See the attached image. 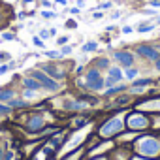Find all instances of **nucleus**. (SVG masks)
Instances as JSON below:
<instances>
[{"instance_id":"nucleus-1","label":"nucleus","mask_w":160,"mask_h":160,"mask_svg":"<svg viewBox=\"0 0 160 160\" xmlns=\"http://www.w3.org/2000/svg\"><path fill=\"white\" fill-rule=\"evenodd\" d=\"M32 77H34V79H38L40 85H42V87H45L47 91H57V89H58V85L53 81V79H51V77H47V75H45V73H42V72H34V73H32Z\"/></svg>"},{"instance_id":"nucleus-2","label":"nucleus","mask_w":160,"mask_h":160,"mask_svg":"<svg viewBox=\"0 0 160 160\" xmlns=\"http://www.w3.org/2000/svg\"><path fill=\"white\" fill-rule=\"evenodd\" d=\"M87 85H89L92 91H98V89L104 87V81H102V77H100L98 70H91V72L87 73Z\"/></svg>"},{"instance_id":"nucleus-3","label":"nucleus","mask_w":160,"mask_h":160,"mask_svg":"<svg viewBox=\"0 0 160 160\" xmlns=\"http://www.w3.org/2000/svg\"><path fill=\"white\" fill-rule=\"evenodd\" d=\"M136 51H138V55H141V57H145V58H151V60H156V58L160 57V55H158L152 47H149V45H139Z\"/></svg>"},{"instance_id":"nucleus-4","label":"nucleus","mask_w":160,"mask_h":160,"mask_svg":"<svg viewBox=\"0 0 160 160\" xmlns=\"http://www.w3.org/2000/svg\"><path fill=\"white\" fill-rule=\"evenodd\" d=\"M115 58H117L122 66H132V62H134V57H132L128 51H119V53H115Z\"/></svg>"},{"instance_id":"nucleus-5","label":"nucleus","mask_w":160,"mask_h":160,"mask_svg":"<svg viewBox=\"0 0 160 160\" xmlns=\"http://www.w3.org/2000/svg\"><path fill=\"white\" fill-rule=\"evenodd\" d=\"M42 126H43V117L42 115H34V117L28 119V130L30 132H38Z\"/></svg>"},{"instance_id":"nucleus-6","label":"nucleus","mask_w":160,"mask_h":160,"mask_svg":"<svg viewBox=\"0 0 160 160\" xmlns=\"http://www.w3.org/2000/svg\"><path fill=\"white\" fill-rule=\"evenodd\" d=\"M25 85H27L28 89H40V87H42L40 81H36L34 77H32V79H25Z\"/></svg>"},{"instance_id":"nucleus-7","label":"nucleus","mask_w":160,"mask_h":160,"mask_svg":"<svg viewBox=\"0 0 160 160\" xmlns=\"http://www.w3.org/2000/svg\"><path fill=\"white\" fill-rule=\"evenodd\" d=\"M109 77H113V79H117V81H119V79H122V73H121L119 68H111L109 70Z\"/></svg>"},{"instance_id":"nucleus-8","label":"nucleus","mask_w":160,"mask_h":160,"mask_svg":"<svg viewBox=\"0 0 160 160\" xmlns=\"http://www.w3.org/2000/svg\"><path fill=\"white\" fill-rule=\"evenodd\" d=\"M43 70H45V72H49V73H51V75H55V77H60V75H62V72H58V70H57V68H53V66H43Z\"/></svg>"},{"instance_id":"nucleus-9","label":"nucleus","mask_w":160,"mask_h":160,"mask_svg":"<svg viewBox=\"0 0 160 160\" xmlns=\"http://www.w3.org/2000/svg\"><path fill=\"white\" fill-rule=\"evenodd\" d=\"M98 45H96V42H89V43H85L83 45V51H94Z\"/></svg>"},{"instance_id":"nucleus-10","label":"nucleus","mask_w":160,"mask_h":160,"mask_svg":"<svg viewBox=\"0 0 160 160\" xmlns=\"http://www.w3.org/2000/svg\"><path fill=\"white\" fill-rule=\"evenodd\" d=\"M12 96H13L12 91H2V92H0V100H10Z\"/></svg>"},{"instance_id":"nucleus-11","label":"nucleus","mask_w":160,"mask_h":160,"mask_svg":"<svg viewBox=\"0 0 160 160\" xmlns=\"http://www.w3.org/2000/svg\"><path fill=\"white\" fill-rule=\"evenodd\" d=\"M149 83H151V79H139V81L134 83V87H145V85H149Z\"/></svg>"},{"instance_id":"nucleus-12","label":"nucleus","mask_w":160,"mask_h":160,"mask_svg":"<svg viewBox=\"0 0 160 160\" xmlns=\"http://www.w3.org/2000/svg\"><path fill=\"white\" fill-rule=\"evenodd\" d=\"M138 30H139V32H149V30H152V25H141Z\"/></svg>"},{"instance_id":"nucleus-13","label":"nucleus","mask_w":160,"mask_h":160,"mask_svg":"<svg viewBox=\"0 0 160 160\" xmlns=\"http://www.w3.org/2000/svg\"><path fill=\"white\" fill-rule=\"evenodd\" d=\"M45 55H47L49 58H57V57H60V51H47Z\"/></svg>"},{"instance_id":"nucleus-14","label":"nucleus","mask_w":160,"mask_h":160,"mask_svg":"<svg viewBox=\"0 0 160 160\" xmlns=\"http://www.w3.org/2000/svg\"><path fill=\"white\" fill-rule=\"evenodd\" d=\"M96 64H98L100 68H108V58H100V60H98Z\"/></svg>"},{"instance_id":"nucleus-15","label":"nucleus","mask_w":160,"mask_h":160,"mask_svg":"<svg viewBox=\"0 0 160 160\" xmlns=\"http://www.w3.org/2000/svg\"><path fill=\"white\" fill-rule=\"evenodd\" d=\"M70 53H72V47H68V45H64L60 51V55H70Z\"/></svg>"},{"instance_id":"nucleus-16","label":"nucleus","mask_w":160,"mask_h":160,"mask_svg":"<svg viewBox=\"0 0 160 160\" xmlns=\"http://www.w3.org/2000/svg\"><path fill=\"white\" fill-rule=\"evenodd\" d=\"M12 106H15V108H23L25 102H21V100H12Z\"/></svg>"},{"instance_id":"nucleus-17","label":"nucleus","mask_w":160,"mask_h":160,"mask_svg":"<svg viewBox=\"0 0 160 160\" xmlns=\"http://www.w3.org/2000/svg\"><path fill=\"white\" fill-rule=\"evenodd\" d=\"M113 83H117V79H113V77H108V79H106V85H108V87H111Z\"/></svg>"},{"instance_id":"nucleus-18","label":"nucleus","mask_w":160,"mask_h":160,"mask_svg":"<svg viewBox=\"0 0 160 160\" xmlns=\"http://www.w3.org/2000/svg\"><path fill=\"white\" fill-rule=\"evenodd\" d=\"M136 73H138V70H134V68H130V70L126 72V75H128V77H136Z\"/></svg>"},{"instance_id":"nucleus-19","label":"nucleus","mask_w":160,"mask_h":160,"mask_svg":"<svg viewBox=\"0 0 160 160\" xmlns=\"http://www.w3.org/2000/svg\"><path fill=\"white\" fill-rule=\"evenodd\" d=\"M119 91H122V85H119V87H115V89L108 91V94H115V92H119Z\"/></svg>"},{"instance_id":"nucleus-20","label":"nucleus","mask_w":160,"mask_h":160,"mask_svg":"<svg viewBox=\"0 0 160 160\" xmlns=\"http://www.w3.org/2000/svg\"><path fill=\"white\" fill-rule=\"evenodd\" d=\"M83 124H85V121H83V119H77V121H73V126H77V128H79V126H83Z\"/></svg>"},{"instance_id":"nucleus-21","label":"nucleus","mask_w":160,"mask_h":160,"mask_svg":"<svg viewBox=\"0 0 160 160\" xmlns=\"http://www.w3.org/2000/svg\"><path fill=\"white\" fill-rule=\"evenodd\" d=\"M100 8L102 10H109L111 8V2H104V4H100Z\"/></svg>"},{"instance_id":"nucleus-22","label":"nucleus","mask_w":160,"mask_h":160,"mask_svg":"<svg viewBox=\"0 0 160 160\" xmlns=\"http://www.w3.org/2000/svg\"><path fill=\"white\" fill-rule=\"evenodd\" d=\"M40 36H42V38H45V40H47V38H49V36H51V34H49V32H47V30H42V32H40Z\"/></svg>"},{"instance_id":"nucleus-23","label":"nucleus","mask_w":160,"mask_h":160,"mask_svg":"<svg viewBox=\"0 0 160 160\" xmlns=\"http://www.w3.org/2000/svg\"><path fill=\"white\" fill-rule=\"evenodd\" d=\"M57 42H58V45H60V43H62V45H64V43H66V42H68V38H66V36H62V38H58V40H57Z\"/></svg>"},{"instance_id":"nucleus-24","label":"nucleus","mask_w":160,"mask_h":160,"mask_svg":"<svg viewBox=\"0 0 160 160\" xmlns=\"http://www.w3.org/2000/svg\"><path fill=\"white\" fill-rule=\"evenodd\" d=\"M66 27H68V28H75V21H68Z\"/></svg>"},{"instance_id":"nucleus-25","label":"nucleus","mask_w":160,"mask_h":160,"mask_svg":"<svg viewBox=\"0 0 160 160\" xmlns=\"http://www.w3.org/2000/svg\"><path fill=\"white\" fill-rule=\"evenodd\" d=\"M25 96H27V98H34V92H32V91H25Z\"/></svg>"},{"instance_id":"nucleus-26","label":"nucleus","mask_w":160,"mask_h":160,"mask_svg":"<svg viewBox=\"0 0 160 160\" xmlns=\"http://www.w3.org/2000/svg\"><path fill=\"white\" fill-rule=\"evenodd\" d=\"M10 70V66H0V73H6Z\"/></svg>"},{"instance_id":"nucleus-27","label":"nucleus","mask_w":160,"mask_h":160,"mask_svg":"<svg viewBox=\"0 0 160 160\" xmlns=\"http://www.w3.org/2000/svg\"><path fill=\"white\" fill-rule=\"evenodd\" d=\"M34 43H36V45H43V42H42L40 38H34Z\"/></svg>"},{"instance_id":"nucleus-28","label":"nucleus","mask_w":160,"mask_h":160,"mask_svg":"<svg viewBox=\"0 0 160 160\" xmlns=\"http://www.w3.org/2000/svg\"><path fill=\"white\" fill-rule=\"evenodd\" d=\"M42 15H43V17H53V13H51V12H43Z\"/></svg>"},{"instance_id":"nucleus-29","label":"nucleus","mask_w":160,"mask_h":160,"mask_svg":"<svg viewBox=\"0 0 160 160\" xmlns=\"http://www.w3.org/2000/svg\"><path fill=\"white\" fill-rule=\"evenodd\" d=\"M122 32H124V34H128V32H132V28H130V27H124V28H122Z\"/></svg>"},{"instance_id":"nucleus-30","label":"nucleus","mask_w":160,"mask_h":160,"mask_svg":"<svg viewBox=\"0 0 160 160\" xmlns=\"http://www.w3.org/2000/svg\"><path fill=\"white\" fill-rule=\"evenodd\" d=\"M4 40H13V34H4Z\"/></svg>"},{"instance_id":"nucleus-31","label":"nucleus","mask_w":160,"mask_h":160,"mask_svg":"<svg viewBox=\"0 0 160 160\" xmlns=\"http://www.w3.org/2000/svg\"><path fill=\"white\" fill-rule=\"evenodd\" d=\"M55 2H57V4H60V6H64V4H66V0H55Z\"/></svg>"},{"instance_id":"nucleus-32","label":"nucleus","mask_w":160,"mask_h":160,"mask_svg":"<svg viewBox=\"0 0 160 160\" xmlns=\"http://www.w3.org/2000/svg\"><path fill=\"white\" fill-rule=\"evenodd\" d=\"M156 68H158V70H160V57H158V58H156Z\"/></svg>"}]
</instances>
